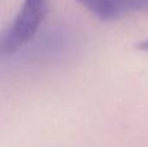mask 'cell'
<instances>
[{
    "label": "cell",
    "mask_w": 148,
    "mask_h": 147,
    "mask_svg": "<svg viewBox=\"0 0 148 147\" xmlns=\"http://www.w3.org/2000/svg\"><path fill=\"white\" fill-rule=\"evenodd\" d=\"M138 49H140L142 52H144V54H147V55H148V39L139 42V44H138Z\"/></svg>",
    "instance_id": "3"
},
{
    "label": "cell",
    "mask_w": 148,
    "mask_h": 147,
    "mask_svg": "<svg viewBox=\"0 0 148 147\" xmlns=\"http://www.w3.org/2000/svg\"><path fill=\"white\" fill-rule=\"evenodd\" d=\"M95 17L114 21L148 9V0H75Z\"/></svg>",
    "instance_id": "2"
},
{
    "label": "cell",
    "mask_w": 148,
    "mask_h": 147,
    "mask_svg": "<svg viewBox=\"0 0 148 147\" xmlns=\"http://www.w3.org/2000/svg\"><path fill=\"white\" fill-rule=\"evenodd\" d=\"M48 8V0H23L18 13L1 36L3 56L25 47L35 36Z\"/></svg>",
    "instance_id": "1"
}]
</instances>
